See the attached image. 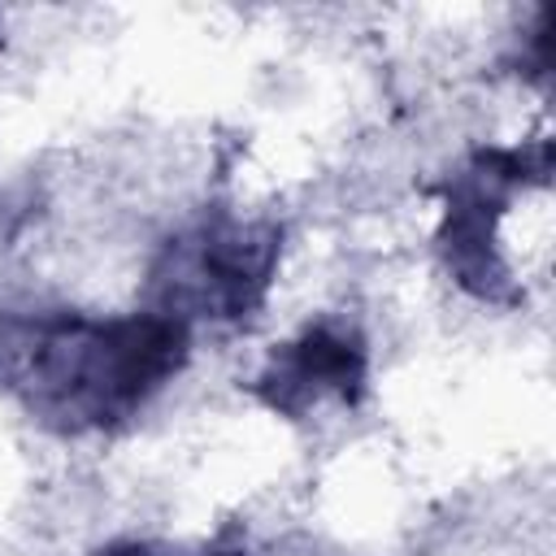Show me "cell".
Wrapping results in <instances>:
<instances>
[{
    "label": "cell",
    "instance_id": "6da1fadb",
    "mask_svg": "<svg viewBox=\"0 0 556 556\" xmlns=\"http://www.w3.org/2000/svg\"><path fill=\"white\" fill-rule=\"evenodd\" d=\"M191 356V326L156 308L122 317L39 313L0 321V382L61 434L130 421Z\"/></svg>",
    "mask_w": 556,
    "mask_h": 556
},
{
    "label": "cell",
    "instance_id": "3957f363",
    "mask_svg": "<svg viewBox=\"0 0 556 556\" xmlns=\"http://www.w3.org/2000/svg\"><path fill=\"white\" fill-rule=\"evenodd\" d=\"M547 143L539 148H486L478 152L447 187V208L439 226V248L452 269V278L482 295L500 300L513 282L504 243H500V217L508 213L513 195L526 187L547 182Z\"/></svg>",
    "mask_w": 556,
    "mask_h": 556
},
{
    "label": "cell",
    "instance_id": "277c9868",
    "mask_svg": "<svg viewBox=\"0 0 556 556\" xmlns=\"http://www.w3.org/2000/svg\"><path fill=\"white\" fill-rule=\"evenodd\" d=\"M369 378V348L348 321H313L295 339L278 343L252 391L282 417H304L321 400L356 404Z\"/></svg>",
    "mask_w": 556,
    "mask_h": 556
},
{
    "label": "cell",
    "instance_id": "5b68a950",
    "mask_svg": "<svg viewBox=\"0 0 556 556\" xmlns=\"http://www.w3.org/2000/svg\"><path fill=\"white\" fill-rule=\"evenodd\" d=\"M96 556H248L243 543H204V547H187V543H156V539H122L100 547Z\"/></svg>",
    "mask_w": 556,
    "mask_h": 556
},
{
    "label": "cell",
    "instance_id": "7a4b0ae2",
    "mask_svg": "<svg viewBox=\"0 0 556 556\" xmlns=\"http://www.w3.org/2000/svg\"><path fill=\"white\" fill-rule=\"evenodd\" d=\"M282 256V226L208 213L178 230L148 269V308L191 321H243L261 308Z\"/></svg>",
    "mask_w": 556,
    "mask_h": 556
}]
</instances>
